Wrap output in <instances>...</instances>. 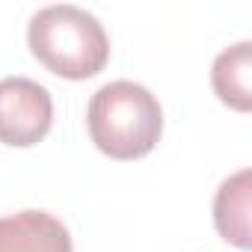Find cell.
<instances>
[{
  "label": "cell",
  "mask_w": 252,
  "mask_h": 252,
  "mask_svg": "<svg viewBox=\"0 0 252 252\" xmlns=\"http://www.w3.org/2000/svg\"><path fill=\"white\" fill-rule=\"evenodd\" d=\"M252 42H237L225 48L211 68L214 92L222 104H228L237 113L252 110Z\"/></svg>",
  "instance_id": "obj_6"
},
{
  "label": "cell",
  "mask_w": 252,
  "mask_h": 252,
  "mask_svg": "<svg viewBox=\"0 0 252 252\" xmlns=\"http://www.w3.org/2000/svg\"><path fill=\"white\" fill-rule=\"evenodd\" d=\"M86 125L101 155L113 160H137L146 158L163 134V107L146 86L113 80L92 95Z\"/></svg>",
  "instance_id": "obj_1"
},
{
  "label": "cell",
  "mask_w": 252,
  "mask_h": 252,
  "mask_svg": "<svg viewBox=\"0 0 252 252\" xmlns=\"http://www.w3.org/2000/svg\"><path fill=\"white\" fill-rule=\"evenodd\" d=\"M27 45L33 57L57 77H95L110 60V39L104 24L71 3L39 9L27 24Z\"/></svg>",
  "instance_id": "obj_2"
},
{
  "label": "cell",
  "mask_w": 252,
  "mask_h": 252,
  "mask_svg": "<svg viewBox=\"0 0 252 252\" xmlns=\"http://www.w3.org/2000/svg\"><path fill=\"white\" fill-rule=\"evenodd\" d=\"M249 196H252V172L240 169L225 178L214 196V225L220 237L237 249H249Z\"/></svg>",
  "instance_id": "obj_5"
},
{
  "label": "cell",
  "mask_w": 252,
  "mask_h": 252,
  "mask_svg": "<svg viewBox=\"0 0 252 252\" xmlns=\"http://www.w3.org/2000/svg\"><path fill=\"white\" fill-rule=\"evenodd\" d=\"M0 252H74L71 234L48 211L0 217Z\"/></svg>",
  "instance_id": "obj_4"
},
{
  "label": "cell",
  "mask_w": 252,
  "mask_h": 252,
  "mask_svg": "<svg viewBox=\"0 0 252 252\" xmlns=\"http://www.w3.org/2000/svg\"><path fill=\"white\" fill-rule=\"evenodd\" d=\"M54 125L51 92L30 77L0 80V143L27 149L48 137Z\"/></svg>",
  "instance_id": "obj_3"
}]
</instances>
